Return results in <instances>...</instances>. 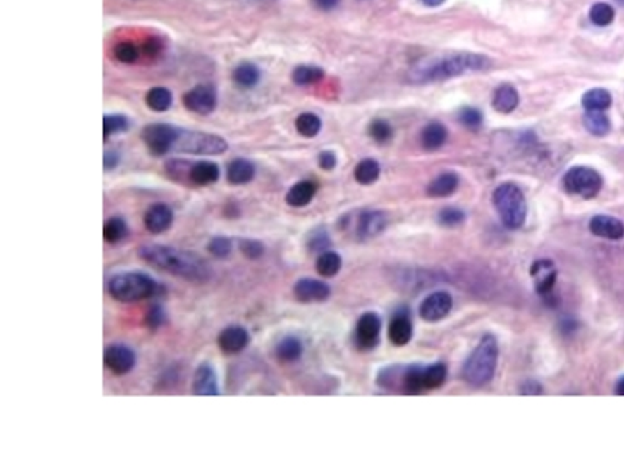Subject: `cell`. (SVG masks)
I'll use <instances>...</instances> for the list:
<instances>
[{"mask_svg":"<svg viewBox=\"0 0 624 467\" xmlns=\"http://www.w3.org/2000/svg\"><path fill=\"white\" fill-rule=\"evenodd\" d=\"M369 132H370V136L379 144H384V142H387V140H391V137L393 135L392 127L386 120L372 122Z\"/></svg>","mask_w":624,"mask_h":467,"instance_id":"bcb514c9","label":"cell"},{"mask_svg":"<svg viewBox=\"0 0 624 467\" xmlns=\"http://www.w3.org/2000/svg\"><path fill=\"white\" fill-rule=\"evenodd\" d=\"M239 251L244 254L250 261H258L266 253V248L259 240L255 239H239L238 242Z\"/></svg>","mask_w":624,"mask_h":467,"instance_id":"7bdbcfd3","label":"cell"},{"mask_svg":"<svg viewBox=\"0 0 624 467\" xmlns=\"http://www.w3.org/2000/svg\"><path fill=\"white\" fill-rule=\"evenodd\" d=\"M105 366L116 375H125L136 366V354L125 344L108 346L104 354Z\"/></svg>","mask_w":624,"mask_h":467,"instance_id":"8fae6325","label":"cell"},{"mask_svg":"<svg viewBox=\"0 0 624 467\" xmlns=\"http://www.w3.org/2000/svg\"><path fill=\"white\" fill-rule=\"evenodd\" d=\"M422 2L428 6H439V5H442L445 0H422Z\"/></svg>","mask_w":624,"mask_h":467,"instance_id":"11a10c76","label":"cell"},{"mask_svg":"<svg viewBox=\"0 0 624 467\" xmlns=\"http://www.w3.org/2000/svg\"><path fill=\"white\" fill-rule=\"evenodd\" d=\"M616 2H620L621 5H624V0H616Z\"/></svg>","mask_w":624,"mask_h":467,"instance_id":"9f6ffc18","label":"cell"},{"mask_svg":"<svg viewBox=\"0 0 624 467\" xmlns=\"http://www.w3.org/2000/svg\"><path fill=\"white\" fill-rule=\"evenodd\" d=\"M293 294L300 302L311 304V302H323L331 296V288L328 284L319 279L303 278L293 285Z\"/></svg>","mask_w":624,"mask_h":467,"instance_id":"4fadbf2b","label":"cell"},{"mask_svg":"<svg viewBox=\"0 0 624 467\" xmlns=\"http://www.w3.org/2000/svg\"><path fill=\"white\" fill-rule=\"evenodd\" d=\"M582 123L590 135L598 137H603L611 131V118L604 114V111H587Z\"/></svg>","mask_w":624,"mask_h":467,"instance_id":"83f0119b","label":"cell"},{"mask_svg":"<svg viewBox=\"0 0 624 467\" xmlns=\"http://www.w3.org/2000/svg\"><path fill=\"white\" fill-rule=\"evenodd\" d=\"M590 231L601 239L621 240L624 237V223L612 215H594L590 220Z\"/></svg>","mask_w":624,"mask_h":467,"instance_id":"d6986e66","label":"cell"},{"mask_svg":"<svg viewBox=\"0 0 624 467\" xmlns=\"http://www.w3.org/2000/svg\"><path fill=\"white\" fill-rule=\"evenodd\" d=\"M446 366L443 363H434L423 371V385L424 390H434L442 387L446 379Z\"/></svg>","mask_w":624,"mask_h":467,"instance_id":"8d00e7d4","label":"cell"},{"mask_svg":"<svg viewBox=\"0 0 624 467\" xmlns=\"http://www.w3.org/2000/svg\"><path fill=\"white\" fill-rule=\"evenodd\" d=\"M137 256L155 268L190 280V282L203 284L212 278L209 265L200 256L190 253V251L152 243L139 248Z\"/></svg>","mask_w":624,"mask_h":467,"instance_id":"6da1fadb","label":"cell"},{"mask_svg":"<svg viewBox=\"0 0 624 467\" xmlns=\"http://www.w3.org/2000/svg\"><path fill=\"white\" fill-rule=\"evenodd\" d=\"M114 58L125 64H133L139 58V50L131 42H121L114 47Z\"/></svg>","mask_w":624,"mask_h":467,"instance_id":"ee69618b","label":"cell"},{"mask_svg":"<svg viewBox=\"0 0 624 467\" xmlns=\"http://www.w3.org/2000/svg\"><path fill=\"white\" fill-rule=\"evenodd\" d=\"M312 2L319 10L329 11V10L336 8L337 4H339V0H312Z\"/></svg>","mask_w":624,"mask_h":467,"instance_id":"f5cc1de1","label":"cell"},{"mask_svg":"<svg viewBox=\"0 0 624 467\" xmlns=\"http://www.w3.org/2000/svg\"><path fill=\"white\" fill-rule=\"evenodd\" d=\"M173 223V211L164 203H155L147 209L144 225L152 234H163Z\"/></svg>","mask_w":624,"mask_h":467,"instance_id":"e0dca14e","label":"cell"},{"mask_svg":"<svg viewBox=\"0 0 624 467\" xmlns=\"http://www.w3.org/2000/svg\"><path fill=\"white\" fill-rule=\"evenodd\" d=\"M161 50H163V44H161V41L158 38H149L144 44V51H145V55H149V56L159 55Z\"/></svg>","mask_w":624,"mask_h":467,"instance_id":"f907efd6","label":"cell"},{"mask_svg":"<svg viewBox=\"0 0 624 467\" xmlns=\"http://www.w3.org/2000/svg\"><path fill=\"white\" fill-rule=\"evenodd\" d=\"M465 221V212L456 209V207H445L439 213V223L442 226H459Z\"/></svg>","mask_w":624,"mask_h":467,"instance_id":"f6af8a7d","label":"cell"},{"mask_svg":"<svg viewBox=\"0 0 624 467\" xmlns=\"http://www.w3.org/2000/svg\"><path fill=\"white\" fill-rule=\"evenodd\" d=\"M494 204L503 225L509 229H518L525 225L527 207L525 194L515 184L506 182L494 192Z\"/></svg>","mask_w":624,"mask_h":467,"instance_id":"5b68a950","label":"cell"},{"mask_svg":"<svg viewBox=\"0 0 624 467\" xmlns=\"http://www.w3.org/2000/svg\"><path fill=\"white\" fill-rule=\"evenodd\" d=\"M563 189L570 195L592 199L603 189V176L597 170L585 166L570 168L563 176Z\"/></svg>","mask_w":624,"mask_h":467,"instance_id":"52a82bcc","label":"cell"},{"mask_svg":"<svg viewBox=\"0 0 624 467\" xmlns=\"http://www.w3.org/2000/svg\"><path fill=\"white\" fill-rule=\"evenodd\" d=\"M185 106L194 114L208 116L217 106V94L216 89L208 85H200L190 89L188 94H185L183 99Z\"/></svg>","mask_w":624,"mask_h":467,"instance_id":"30bf717a","label":"cell"},{"mask_svg":"<svg viewBox=\"0 0 624 467\" xmlns=\"http://www.w3.org/2000/svg\"><path fill=\"white\" fill-rule=\"evenodd\" d=\"M389 338L395 346H405L412 338V323L405 313H398L389 325Z\"/></svg>","mask_w":624,"mask_h":467,"instance_id":"cb8c5ba5","label":"cell"},{"mask_svg":"<svg viewBox=\"0 0 624 467\" xmlns=\"http://www.w3.org/2000/svg\"><path fill=\"white\" fill-rule=\"evenodd\" d=\"M323 75H325V72L320 68H315V66H298L292 73V80L298 86H307L317 83V81L323 78Z\"/></svg>","mask_w":624,"mask_h":467,"instance_id":"d590c367","label":"cell"},{"mask_svg":"<svg viewBox=\"0 0 624 467\" xmlns=\"http://www.w3.org/2000/svg\"><path fill=\"white\" fill-rule=\"evenodd\" d=\"M192 391L195 396H219V380L216 369L208 361L198 365L192 379Z\"/></svg>","mask_w":624,"mask_h":467,"instance_id":"ac0fdd59","label":"cell"},{"mask_svg":"<svg viewBox=\"0 0 624 467\" xmlns=\"http://www.w3.org/2000/svg\"><path fill=\"white\" fill-rule=\"evenodd\" d=\"M615 394L624 396V375L620 377L618 382H616V385H615Z\"/></svg>","mask_w":624,"mask_h":467,"instance_id":"db71d44e","label":"cell"},{"mask_svg":"<svg viewBox=\"0 0 624 467\" xmlns=\"http://www.w3.org/2000/svg\"><path fill=\"white\" fill-rule=\"evenodd\" d=\"M295 127L303 137H315L322 130V120L312 113H303L297 117Z\"/></svg>","mask_w":624,"mask_h":467,"instance_id":"e575fe53","label":"cell"},{"mask_svg":"<svg viewBox=\"0 0 624 467\" xmlns=\"http://www.w3.org/2000/svg\"><path fill=\"white\" fill-rule=\"evenodd\" d=\"M491 61L489 58L476 54H453L445 55L436 59H429L417 64L415 68L408 73V80L410 83L424 85L432 83V81H442L453 77H460L462 73L486 70L490 68Z\"/></svg>","mask_w":624,"mask_h":467,"instance_id":"7a4b0ae2","label":"cell"},{"mask_svg":"<svg viewBox=\"0 0 624 467\" xmlns=\"http://www.w3.org/2000/svg\"><path fill=\"white\" fill-rule=\"evenodd\" d=\"M130 128V120L121 114H106L104 117V137L105 140L109 136L119 135V132L127 131Z\"/></svg>","mask_w":624,"mask_h":467,"instance_id":"f35d334b","label":"cell"},{"mask_svg":"<svg viewBox=\"0 0 624 467\" xmlns=\"http://www.w3.org/2000/svg\"><path fill=\"white\" fill-rule=\"evenodd\" d=\"M119 162H121V154H119V151H116V150H106V151H105V156H104V166H105V170H106V172H109V170L116 168L117 166H119Z\"/></svg>","mask_w":624,"mask_h":467,"instance_id":"681fc988","label":"cell"},{"mask_svg":"<svg viewBox=\"0 0 624 467\" xmlns=\"http://www.w3.org/2000/svg\"><path fill=\"white\" fill-rule=\"evenodd\" d=\"M612 105V95L606 89H592L582 97V106L587 111H606Z\"/></svg>","mask_w":624,"mask_h":467,"instance_id":"1f68e13d","label":"cell"},{"mask_svg":"<svg viewBox=\"0 0 624 467\" xmlns=\"http://www.w3.org/2000/svg\"><path fill=\"white\" fill-rule=\"evenodd\" d=\"M256 175V167L252 161L239 158L231 161L226 167V180L233 185H244L253 181Z\"/></svg>","mask_w":624,"mask_h":467,"instance_id":"44dd1931","label":"cell"},{"mask_svg":"<svg viewBox=\"0 0 624 467\" xmlns=\"http://www.w3.org/2000/svg\"><path fill=\"white\" fill-rule=\"evenodd\" d=\"M459 122L464 125V127H467V128H472V130L479 128L481 125H482L481 111L479 109H475V108L462 109L460 114H459Z\"/></svg>","mask_w":624,"mask_h":467,"instance_id":"7dc6e473","label":"cell"},{"mask_svg":"<svg viewBox=\"0 0 624 467\" xmlns=\"http://www.w3.org/2000/svg\"><path fill=\"white\" fill-rule=\"evenodd\" d=\"M342 268V257L334 251H325L315 262V270L323 278H333Z\"/></svg>","mask_w":624,"mask_h":467,"instance_id":"4dcf8cb0","label":"cell"},{"mask_svg":"<svg viewBox=\"0 0 624 467\" xmlns=\"http://www.w3.org/2000/svg\"><path fill=\"white\" fill-rule=\"evenodd\" d=\"M386 215L379 211H364L356 220V235L359 239H372L386 228Z\"/></svg>","mask_w":624,"mask_h":467,"instance_id":"ffe728a7","label":"cell"},{"mask_svg":"<svg viewBox=\"0 0 624 467\" xmlns=\"http://www.w3.org/2000/svg\"><path fill=\"white\" fill-rule=\"evenodd\" d=\"M613 19H615V10L612 8V5L598 2L590 8V20L594 25L607 27L612 24Z\"/></svg>","mask_w":624,"mask_h":467,"instance_id":"74e56055","label":"cell"},{"mask_svg":"<svg viewBox=\"0 0 624 467\" xmlns=\"http://www.w3.org/2000/svg\"><path fill=\"white\" fill-rule=\"evenodd\" d=\"M302 355H303L302 340L293 335L283 337L275 346V357L281 363H293L302 359Z\"/></svg>","mask_w":624,"mask_h":467,"instance_id":"7402d4cb","label":"cell"},{"mask_svg":"<svg viewBox=\"0 0 624 467\" xmlns=\"http://www.w3.org/2000/svg\"><path fill=\"white\" fill-rule=\"evenodd\" d=\"M178 128L169 123H150L142 130V140L153 156H164L173 150Z\"/></svg>","mask_w":624,"mask_h":467,"instance_id":"ba28073f","label":"cell"},{"mask_svg":"<svg viewBox=\"0 0 624 467\" xmlns=\"http://www.w3.org/2000/svg\"><path fill=\"white\" fill-rule=\"evenodd\" d=\"M219 178H220V168L216 162L198 161V162H188L186 172L185 176H183L181 182L197 185V187H204V185H211L217 182Z\"/></svg>","mask_w":624,"mask_h":467,"instance_id":"7c38bea8","label":"cell"},{"mask_svg":"<svg viewBox=\"0 0 624 467\" xmlns=\"http://www.w3.org/2000/svg\"><path fill=\"white\" fill-rule=\"evenodd\" d=\"M128 225L122 217H111L104 225V239L108 243H119L128 237Z\"/></svg>","mask_w":624,"mask_h":467,"instance_id":"d6a6232c","label":"cell"},{"mask_svg":"<svg viewBox=\"0 0 624 467\" xmlns=\"http://www.w3.org/2000/svg\"><path fill=\"white\" fill-rule=\"evenodd\" d=\"M108 292L113 299L130 304L155 298L163 292V285L147 273L125 271L114 274L108 280Z\"/></svg>","mask_w":624,"mask_h":467,"instance_id":"3957f363","label":"cell"},{"mask_svg":"<svg viewBox=\"0 0 624 467\" xmlns=\"http://www.w3.org/2000/svg\"><path fill=\"white\" fill-rule=\"evenodd\" d=\"M259 78H261V72L253 63H242L233 70L234 83L244 89H250L258 85Z\"/></svg>","mask_w":624,"mask_h":467,"instance_id":"f1b7e54d","label":"cell"},{"mask_svg":"<svg viewBox=\"0 0 624 467\" xmlns=\"http://www.w3.org/2000/svg\"><path fill=\"white\" fill-rule=\"evenodd\" d=\"M518 101L520 97L517 89L510 85L499 86L494 94V108L498 111V113L503 114L512 113V111L518 106Z\"/></svg>","mask_w":624,"mask_h":467,"instance_id":"484cf974","label":"cell"},{"mask_svg":"<svg viewBox=\"0 0 624 467\" xmlns=\"http://www.w3.org/2000/svg\"><path fill=\"white\" fill-rule=\"evenodd\" d=\"M379 332H381V320L377 313L369 311V313L359 318L356 324V330L353 335L355 346L361 351H372L379 343Z\"/></svg>","mask_w":624,"mask_h":467,"instance_id":"9c48e42d","label":"cell"},{"mask_svg":"<svg viewBox=\"0 0 624 467\" xmlns=\"http://www.w3.org/2000/svg\"><path fill=\"white\" fill-rule=\"evenodd\" d=\"M336 164H337V158L333 151L326 150V151H322L319 154V166L322 170H326L328 172V170H333L336 167Z\"/></svg>","mask_w":624,"mask_h":467,"instance_id":"c3c4849f","label":"cell"},{"mask_svg":"<svg viewBox=\"0 0 624 467\" xmlns=\"http://www.w3.org/2000/svg\"><path fill=\"white\" fill-rule=\"evenodd\" d=\"M167 311H166V309L161 306V304H152V306L149 307V310L145 311V318H144V323H145V325L149 329H152V330H157V329H159V328H163V325H166L167 324Z\"/></svg>","mask_w":624,"mask_h":467,"instance_id":"ab89813d","label":"cell"},{"mask_svg":"<svg viewBox=\"0 0 624 467\" xmlns=\"http://www.w3.org/2000/svg\"><path fill=\"white\" fill-rule=\"evenodd\" d=\"M381 167L378 161L362 159L355 168V180L362 185H370L379 178Z\"/></svg>","mask_w":624,"mask_h":467,"instance_id":"836d02e7","label":"cell"},{"mask_svg":"<svg viewBox=\"0 0 624 467\" xmlns=\"http://www.w3.org/2000/svg\"><path fill=\"white\" fill-rule=\"evenodd\" d=\"M217 343L220 351L226 355H238L245 349L250 343V333L242 325L233 324L219 333Z\"/></svg>","mask_w":624,"mask_h":467,"instance_id":"9a60e30c","label":"cell"},{"mask_svg":"<svg viewBox=\"0 0 624 467\" xmlns=\"http://www.w3.org/2000/svg\"><path fill=\"white\" fill-rule=\"evenodd\" d=\"M459 185V176L453 172L439 175L428 185V195L432 198H443L456 192Z\"/></svg>","mask_w":624,"mask_h":467,"instance_id":"d4e9b609","label":"cell"},{"mask_svg":"<svg viewBox=\"0 0 624 467\" xmlns=\"http://www.w3.org/2000/svg\"><path fill=\"white\" fill-rule=\"evenodd\" d=\"M172 100H173L172 92L169 91L167 87H161V86L150 89L145 95L147 106L153 111H157V113H164V111L171 108Z\"/></svg>","mask_w":624,"mask_h":467,"instance_id":"f546056e","label":"cell"},{"mask_svg":"<svg viewBox=\"0 0 624 467\" xmlns=\"http://www.w3.org/2000/svg\"><path fill=\"white\" fill-rule=\"evenodd\" d=\"M208 251L217 259H226L233 251V242L230 237L225 235L212 237V239L208 242Z\"/></svg>","mask_w":624,"mask_h":467,"instance_id":"b9f144b4","label":"cell"},{"mask_svg":"<svg viewBox=\"0 0 624 467\" xmlns=\"http://www.w3.org/2000/svg\"><path fill=\"white\" fill-rule=\"evenodd\" d=\"M173 150L190 154H222L228 150V142L217 135L178 128Z\"/></svg>","mask_w":624,"mask_h":467,"instance_id":"8992f818","label":"cell"},{"mask_svg":"<svg viewBox=\"0 0 624 467\" xmlns=\"http://www.w3.org/2000/svg\"><path fill=\"white\" fill-rule=\"evenodd\" d=\"M315 192H317V185H315L312 181H300L297 184H293L290 190L288 192V195H286V203L292 207H305L312 201Z\"/></svg>","mask_w":624,"mask_h":467,"instance_id":"603a6c76","label":"cell"},{"mask_svg":"<svg viewBox=\"0 0 624 467\" xmlns=\"http://www.w3.org/2000/svg\"><path fill=\"white\" fill-rule=\"evenodd\" d=\"M446 137H448V131L443 125L439 122H432L423 128L422 145L424 150L436 151L439 148L443 147V144L446 142Z\"/></svg>","mask_w":624,"mask_h":467,"instance_id":"4316f807","label":"cell"},{"mask_svg":"<svg viewBox=\"0 0 624 467\" xmlns=\"http://www.w3.org/2000/svg\"><path fill=\"white\" fill-rule=\"evenodd\" d=\"M329 248H331V239H329V235L325 229L323 228L314 229L312 234L310 235V239H307V249H310L311 253L322 254L325 253V251H329Z\"/></svg>","mask_w":624,"mask_h":467,"instance_id":"60d3db41","label":"cell"},{"mask_svg":"<svg viewBox=\"0 0 624 467\" xmlns=\"http://www.w3.org/2000/svg\"><path fill=\"white\" fill-rule=\"evenodd\" d=\"M498 341L494 335H484L479 344L467 359L462 374L473 387H484L495 374L498 363Z\"/></svg>","mask_w":624,"mask_h":467,"instance_id":"277c9868","label":"cell"},{"mask_svg":"<svg viewBox=\"0 0 624 467\" xmlns=\"http://www.w3.org/2000/svg\"><path fill=\"white\" fill-rule=\"evenodd\" d=\"M531 276L539 294L548 296L553 293L557 280V270L553 261H548V259L535 261L531 266Z\"/></svg>","mask_w":624,"mask_h":467,"instance_id":"2e32d148","label":"cell"},{"mask_svg":"<svg viewBox=\"0 0 624 467\" xmlns=\"http://www.w3.org/2000/svg\"><path fill=\"white\" fill-rule=\"evenodd\" d=\"M542 385L534 380H530L521 387V394H542Z\"/></svg>","mask_w":624,"mask_h":467,"instance_id":"816d5d0a","label":"cell"},{"mask_svg":"<svg viewBox=\"0 0 624 467\" xmlns=\"http://www.w3.org/2000/svg\"><path fill=\"white\" fill-rule=\"evenodd\" d=\"M453 298L446 292H436L429 294L420 306V316L428 323H437L450 313Z\"/></svg>","mask_w":624,"mask_h":467,"instance_id":"5bb4252c","label":"cell"}]
</instances>
